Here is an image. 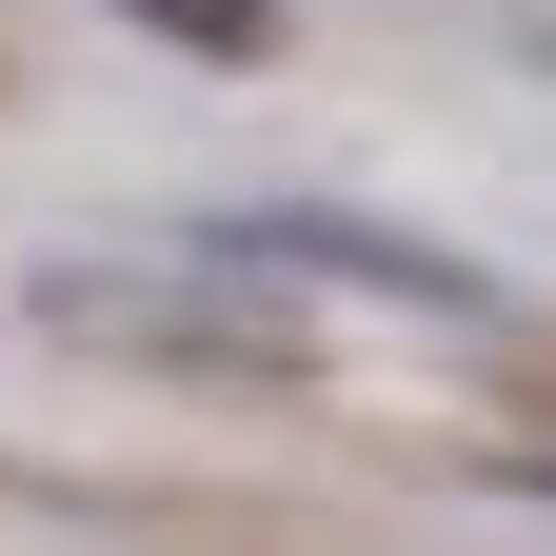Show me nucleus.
Masks as SVG:
<instances>
[{
    "instance_id": "1",
    "label": "nucleus",
    "mask_w": 556,
    "mask_h": 556,
    "mask_svg": "<svg viewBox=\"0 0 556 556\" xmlns=\"http://www.w3.org/2000/svg\"><path fill=\"white\" fill-rule=\"evenodd\" d=\"M40 338H100V358H199V378H299V318H278L239 258H199V239H179V258H100V278L60 258V278H40Z\"/></svg>"
},
{
    "instance_id": "4",
    "label": "nucleus",
    "mask_w": 556,
    "mask_h": 556,
    "mask_svg": "<svg viewBox=\"0 0 556 556\" xmlns=\"http://www.w3.org/2000/svg\"><path fill=\"white\" fill-rule=\"evenodd\" d=\"M497 477H517V497H556V457H497Z\"/></svg>"
},
{
    "instance_id": "2",
    "label": "nucleus",
    "mask_w": 556,
    "mask_h": 556,
    "mask_svg": "<svg viewBox=\"0 0 556 556\" xmlns=\"http://www.w3.org/2000/svg\"><path fill=\"white\" fill-rule=\"evenodd\" d=\"M199 258L239 278H338V299H417V318H497V278L397 239V219H338V199H258V219H199Z\"/></svg>"
},
{
    "instance_id": "3",
    "label": "nucleus",
    "mask_w": 556,
    "mask_h": 556,
    "mask_svg": "<svg viewBox=\"0 0 556 556\" xmlns=\"http://www.w3.org/2000/svg\"><path fill=\"white\" fill-rule=\"evenodd\" d=\"M119 21H160L179 60H278V0H119Z\"/></svg>"
}]
</instances>
